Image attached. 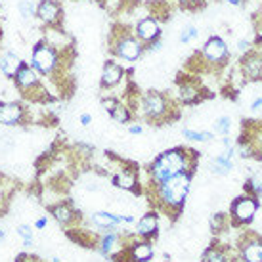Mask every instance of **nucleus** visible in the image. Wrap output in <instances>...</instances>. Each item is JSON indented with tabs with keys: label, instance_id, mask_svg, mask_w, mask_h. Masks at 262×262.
Here are the masks:
<instances>
[{
	"label": "nucleus",
	"instance_id": "1",
	"mask_svg": "<svg viewBox=\"0 0 262 262\" xmlns=\"http://www.w3.org/2000/svg\"><path fill=\"white\" fill-rule=\"evenodd\" d=\"M197 167V153L184 149V147H172L163 151L153 161L151 165V184L159 186L161 182L168 180L170 176L178 174V172H193Z\"/></svg>",
	"mask_w": 262,
	"mask_h": 262
},
{
	"label": "nucleus",
	"instance_id": "2",
	"mask_svg": "<svg viewBox=\"0 0 262 262\" xmlns=\"http://www.w3.org/2000/svg\"><path fill=\"white\" fill-rule=\"evenodd\" d=\"M191 174L193 172H178L165 182H161L159 186H153L155 188V201L163 211H182L186 197L189 193V186H191Z\"/></svg>",
	"mask_w": 262,
	"mask_h": 262
},
{
	"label": "nucleus",
	"instance_id": "3",
	"mask_svg": "<svg viewBox=\"0 0 262 262\" xmlns=\"http://www.w3.org/2000/svg\"><path fill=\"white\" fill-rule=\"evenodd\" d=\"M174 103L170 102V98L161 94L157 90H149L146 94L138 96L134 100V113L142 117H147L149 121H170L174 117H170V111H174Z\"/></svg>",
	"mask_w": 262,
	"mask_h": 262
},
{
	"label": "nucleus",
	"instance_id": "4",
	"mask_svg": "<svg viewBox=\"0 0 262 262\" xmlns=\"http://www.w3.org/2000/svg\"><path fill=\"white\" fill-rule=\"evenodd\" d=\"M59 50L54 48V44H50L48 40H42V42L35 44L33 48V54H31V63L29 66L37 71L38 75H44L48 77L52 75L59 66Z\"/></svg>",
	"mask_w": 262,
	"mask_h": 262
},
{
	"label": "nucleus",
	"instance_id": "5",
	"mask_svg": "<svg viewBox=\"0 0 262 262\" xmlns=\"http://www.w3.org/2000/svg\"><path fill=\"white\" fill-rule=\"evenodd\" d=\"M113 52L124 61H136V59L146 52V44L138 40L134 33L130 31H123V35L113 37Z\"/></svg>",
	"mask_w": 262,
	"mask_h": 262
},
{
	"label": "nucleus",
	"instance_id": "6",
	"mask_svg": "<svg viewBox=\"0 0 262 262\" xmlns=\"http://www.w3.org/2000/svg\"><path fill=\"white\" fill-rule=\"evenodd\" d=\"M258 211V201L253 195H241L232 203L230 216L235 224H251Z\"/></svg>",
	"mask_w": 262,
	"mask_h": 262
},
{
	"label": "nucleus",
	"instance_id": "7",
	"mask_svg": "<svg viewBox=\"0 0 262 262\" xmlns=\"http://www.w3.org/2000/svg\"><path fill=\"white\" fill-rule=\"evenodd\" d=\"M138 40H142L144 44L153 42L155 38H161V25L157 17H144L140 19L136 25H134V31H132Z\"/></svg>",
	"mask_w": 262,
	"mask_h": 262
},
{
	"label": "nucleus",
	"instance_id": "8",
	"mask_svg": "<svg viewBox=\"0 0 262 262\" xmlns=\"http://www.w3.org/2000/svg\"><path fill=\"white\" fill-rule=\"evenodd\" d=\"M63 15V8L59 0H40L37 4V17L46 25H56Z\"/></svg>",
	"mask_w": 262,
	"mask_h": 262
},
{
	"label": "nucleus",
	"instance_id": "9",
	"mask_svg": "<svg viewBox=\"0 0 262 262\" xmlns=\"http://www.w3.org/2000/svg\"><path fill=\"white\" fill-rule=\"evenodd\" d=\"M203 58L209 63H222L228 58V46L220 37H211L203 44Z\"/></svg>",
	"mask_w": 262,
	"mask_h": 262
},
{
	"label": "nucleus",
	"instance_id": "10",
	"mask_svg": "<svg viewBox=\"0 0 262 262\" xmlns=\"http://www.w3.org/2000/svg\"><path fill=\"white\" fill-rule=\"evenodd\" d=\"M23 105L15 102H4L0 103V124H6V126H14L19 124L23 121Z\"/></svg>",
	"mask_w": 262,
	"mask_h": 262
},
{
	"label": "nucleus",
	"instance_id": "11",
	"mask_svg": "<svg viewBox=\"0 0 262 262\" xmlns=\"http://www.w3.org/2000/svg\"><path fill=\"white\" fill-rule=\"evenodd\" d=\"M124 77V69L121 63H117L115 59H107L103 63L102 69V86L103 88H113L117 86Z\"/></svg>",
	"mask_w": 262,
	"mask_h": 262
},
{
	"label": "nucleus",
	"instance_id": "12",
	"mask_svg": "<svg viewBox=\"0 0 262 262\" xmlns=\"http://www.w3.org/2000/svg\"><path fill=\"white\" fill-rule=\"evenodd\" d=\"M239 256L243 262H262V239L251 235L239 247Z\"/></svg>",
	"mask_w": 262,
	"mask_h": 262
},
{
	"label": "nucleus",
	"instance_id": "13",
	"mask_svg": "<svg viewBox=\"0 0 262 262\" xmlns=\"http://www.w3.org/2000/svg\"><path fill=\"white\" fill-rule=\"evenodd\" d=\"M14 80L19 90H31V88H35L40 84V75H38L29 63H23V66L19 67V71L15 73Z\"/></svg>",
	"mask_w": 262,
	"mask_h": 262
},
{
	"label": "nucleus",
	"instance_id": "14",
	"mask_svg": "<svg viewBox=\"0 0 262 262\" xmlns=\"http://www.w3.org/2000/svg\"><path fill=\"white\" fill-rule=\"evenodd\" d=\"M25 61L12 50H4L0 54V73L4 75V77H8V79H14L15 73L19 71V67Z\"/></svg>",
	"mask_w": 262,
	"mask_h": 262
},
{
	"label": "nucleus",
	"instance_id": "15",
	"mask_svg": "<svg viewBox=\"0 0 262 262\" xmlns=\"http://www.w3.org/2000/svg\"><path fill=\"white\" fill-rule=\"evenodd\" d=\"M243 77L247 80H260L262 79V58L253 52H247V56L243 58L241 63Z\"/></svg>",
	"mask_w": 262,
	"mask_h": 262
},
{
	"label": "nucleus",
	"instance_id": "16",
	"mask_svg": "<svg viewBox=\"0 0 262 262\" xmlns=\"http://www.w3.org/2000/svg\"><path fill=\"white\" fill-rule=\"evenodd\" d=\"M113 184H115L117 188L126 189V191H136V186H138V172H136V168L123 167L113 176Z\"/></svg>",
	"mask_w": 262,
	"mask_h": 262
},
{
	"label": "nucleus",
	"instance_id": "17",
	"mask_svg": "<svg viewBox=\"0 0 262 262\" xmlns=\"http://www.w3.org/2000/svg\"><path fill=\"white\" fill-rule=\"evenodd\" d=\"M92 222H94L98 228H103V230H113L117 224H121V222H134L132 216H117V214H111V212H94L92 214Z\"/></svg>",
	"mask_w": 262,
	"mask_h": 262
},
{
	"label": "nucleus",
	"instance_id": "18",
	"mask_svg": "<svg viewBox=\"0 0 262 262\" xmlns=\"http://www.w3.org/2000/svg\"><path fill=\"white\" fill-rule=\"evenodd\" d=\"M178 96L184 103H197L203 98V90L191 80H178Z\"/></svg>",
	"mask_w": 262,
	"mask_h": 262
},
{
	"label": "nucleus",
	"instance_id": "19",
	"mask_svg": "<svg viewBox=\"0 0 262 262\" xmlns=\"http://www.w3.org/2000/svg\"><path fill=\"white\" fill-rule=\"evenodd\" d=\"M128 256L132 262H147L153 258V247L149 241H136L128 249Z\"/></svg>",
	"mask_w": 262,
	"mask_h": 262
},
{
	"label": "nucleus",
	"instance_id": "20",
	"mask_svg": "<svg viewBox=\"0 0 262 262\" xmlns=\"http://www.w3.org/2000/svg\"><path fill=\"white\" fill-rule=\"evenodd\" d=\"M157 228H159V219L155 212H147L142 219L138 220L136 224V233L142 235V237H151L157 233Z\"/></svg>",
	"mask_w": 262,
	"mask_h": 262
},
{
	"label": "nucleus",
	"instance_id": "21",
	"mask_svg": "<svg viewBox=\"0 0 262 262\" xmlns=\"http://www.w3.org/2000/svg\"><path fill=\"white\" fill-rule=\"evenodd\" d=\"M121 237L117 235V233L110 232V233H105L102 237V241H100V251H102V255L105 256H111V255H119L121 253Z\"/></svg>",
	"mask_w": 262,
	"mask_h": 262
},
{
	"label": "nucleus",
	"instance_id": "22",
	"mask_svg": "<svg viewBox=\"0 0 262 262\" xmlns=\"http://www.w3.org/2000/svg\"><path fill=\"white\" fill-rule=\"evenodd\" d=\"M203 262H235V258L228 253V249L220 247V245H212L205 251Z\"/></svg>",
	"mask_w": 262,
	"mask_h": 262
},
{
	"label": "nucleus",
	"instance_id": "23",
	"mask_svg": "<svg viewBox=\"0 0 262 262\" xmlns=\"http://www.w3.org/2000/svg\"><path fill=\"white\" fill-rule=\"evenodd\" d=\"M52 214H54V219L58 220L59 224H69V222L75 219L73 209H71L69 205H66V203L56 205V207L52 209Z\"/></svg>",
	"mask_w": 262,
	"mask_h": 262
},
{
	"label": "nucleus",
	"instance_id": "24",
	"mask_svg": "<svg viewBox=\"0 0 262 262\" xmlns=\"http://www.w3.org/2000/svg\"><path fill=\"white\" fill-rule=\"evenodd\" d=\"M111 119L115 121V123H121V124H126V123H130V119H132V111L130 107L126 105V103L123 102H119L117 103V107L110 113Z\"/></svg>",
	"mask_w": 262,
	"mask_h": 262
},
{
	"label": "nucleus",
	"instance_id": "25",
	"mask_svg": "<svg viewBox=\"0 0 262 262\" xmlns=\"http://www.w3.org/2000/svg\"><path fill=\"white\" fill-rule=\"evenodd\" d=\"M232 168H233L232 159H228L224 155H219V157L212 159V172H214V174L226 176V174H230Z\"/></svg>",
	"mask_w": 262,
	"mask_h": 262
},
{
	"label": "nucleus",
	"instance_id": "26",
	"mask_svg": "<svg viewBox=\"0 0 262 262\" xmlns=\"http://www.w3.org/2000/svg\"><path fill=\"white\" fill-rule=\"evenodd\" d=\"M17 10H19L23 19H33L37 15V6H35L33 0H19L17 2Z\"/></svg>",
	"mask_w": 262,
	"mask_h": 262
},
{
	"label": "nucleus",
	"instance_id": "27",
	"mask_svg": "<svg viewBox=\"0 0 262 262\" xmlns=\"http://www.w3.org/2000/svg\"><path fill=\"white\" fill-rule=\"evenodd\" d=\"M184 134V138H188V140H193V142H209V140L214 138V134L212 132H197V130H191V128H184L182 130Z\"/></svg>",
	"mask_w": 262,
	"mask_h": 262
},
{
	"label": "nucleus",
	"instance_id": "28",
	"mask_svg": "<svg viewBox=\"0 0 262 262\" xmlns=\"http://www.w3.org/2000/svg\"><path fill=\"white\" fill-rule=\"evenodd\" d=\"M226 224H228V216H226L224 212H216V214H212V216H211V230H212V233L224 232Z\"/></svg>",
	"mask_w": 262,
	"mask_h": 262
},
{
	"label": "nucleus",
	"instance_id": "29",
	"mask_svg": "<svg viewBox=\"0 0 262 262\" xmlns=\"http://www.w3.org/2000/svg\"><path fill=\"white\" fill-rule=\"evenodd\" d=\"M232 130V119L230 117H219L214 121V132H219L222 136H228Z\"/></svg>",
	"mask_w": 262,
	"mask_h": 262
},
{
	"label": "nucleus",
	"instance_id": "30",
	"mask_svg": "<svg viewBox=\"0 0 262 262\" xmlns=\"http://www.w3.org/2000/svg\"><path fill=\"white\" fill-rule=\"evenodd\" d=\"M197 37H199V29H197L195 25H186L182 29V33H180V42L188 44L191 40H195Z\"/></svg>",
	"mask_w": 262,
	"mask_h": 262
},
{
	"label": "nucleus",
	"instance_id": "31",
	"mask_svg": "<svg viewBox=\"0 0 262 262\" xmlns=\"http://www.w3.org/2000/svg\"><path fill=\"white\" fill-rule=\"evenodd\" d=\"M247 195H253V197H258V195H262V182H258V180H255V178H251L247 182Z\"/></svg>",
	"mask_w": 262,
	"mask_h": 262
},
{
	"label": "nucleus",
	"instance_id": "32",
	"mask_svg": "<svg viewBox=\"0 0 262 262\" xmlns=\"http://www.w3.org/2000/svg\"><path fill=\"white\" fill-rule=\"evenodd\" d=\"M117 103H119V100H117V98H103V100H102L103 110L110 111V113L117 107Z\"/></svg>",
	"mask_w": 262,
	"mask_h": 262
},
{
	"label": "nucleus",
	"instance_id": "33",
	"mask_svg": "<svg viewBox=\"0 0 262 262\" xmlns=\"http://www.w3.org/2000/svg\"><path fill=\"white\" fill-rule=\"evenodd\" d=\"M17 233L21 235L23 239H33V230H31V226L21 224L19 228H17Z\"/></svg>",
	"mask_w": 262,
	"mask_h": 262
},
{
	"label": "nucleus",
	"instance_id": "34",
	"mask_svg": "<svg viewBox=\"0 0 262 262\" xmlns=\"http://www.w3.org/2000/svg\"><path fill=\"white\" fill-rule=\"evenodd\" d=\"M161 46H163V42H161V38H155L153 42L146 44V52H159Z\"/></svg>",
	"mask_w": 262,
	"mask_h": 262
},
{
	"label": "nucleus",
	"instance_id": "35",
	"mask_svg": "<svg viewBox=\"0 0 262 262\" xmlns=\"http://www.w3.org/2000/svg\"><path fill=\"white\" fill-rule=\"evenodd\" d=\"M237 50L247 54V52H251V44H249L247 40H239V42H237Z\"/></svg>",
	"mask_w": 262,
	"mask_h": 262
},
{
	"label": "nucleus",
	"instance_id": "36",
	"mask_svg": "<svg viewBox=\"0 0 262 262\" xmlns=\"http://www.w3.org/2000/svg\"><path fill=\"white\" fill-rule=\"evenodd\" d=\"M90 123H92V117L88 115V113H82V115H80V124H82V126H88Z\"/></svg>",
	"mask_w": 262,
	"mask_h": 262
},
{
	"label": "nucleus",
	"instance_id": "37",
	"mask_svg": "<svg viewBox=\"0 0 262 262\" xmlns=\"http://www.w3.org/2000/svg\"><path fill=\"white\" fill-rule=\"evenodd\" d=\"M128 132H130V134H142L144 128H142V124H132L130 128H128Z\"/></svg>",
	"mask_w": 262,
	"mask_h": 262
},
{
	"label": "nucleus",
	"instance_id": "38",
	"mask_svg": "<svg viewBox=\"0 0 262 262\" xmlns=\"http://www.w3.org/2000/svg\"><path fill=\"white\" fill-rule=\"evenodd\" d=\"M251 110H253V111H262V98H258V100H255V102H253Z\"/></svg>",
	"mask_w": 262,
	"mask_h": 262
},
{
	"label": "nucleus",
	"instance_id": "39",
	"mask_svg": "<svg viewBox=\"0 0 262 262\" xmlns=\"http://www.w3.org/2000/svg\"><path fill=\"white\" fill-rule=\"evenodd\" d=\"M46 224H48V220H46V219H38L37 222H35V226H37L38 230H40V228H44Z\"/></svg>",
	"mask_w": 262,
	"mask_h": 262
},
{
	"label": "nucleus",
	"instance_id": "40",
	"mask_svg": "<svg viewBox=\"0 0 262 262\" xmlns=\"http://www.w3.org/2000/svg\"><path fill=\"white\" fill-rule=\"evenodd\" d=\"M226 2H228V4H233V6H241L245 0H226Z\"/></svg>",
	"mask_w": 262,
	"mask_h": 262
},
{
	"label": "nucleus",
	"instance_id": "41",
	"mask_svg": "<svg viewBox=\"0 0 262 262\" xmlns=\"http://www.w3.org/2000/svg\"><path fill=\"white\" fill-rule=\"evenodd\" d=\"M4 237H6V232H4V228H2V226H0V241L4 239Z\"/></svg>",
	"mask_w": 262,
	"mask_h": 262
},
{
	"label": "nucleus",
	"instance_id": "42",
	"mask_svg": "<svg viewBox=\"0 0 262 262\" xmlns=\"http://www.w3.org/2000/svg\"><path fill=\"white\" fill-rule=\"evenodd\" d=\"M191 2H195L197 4V2H201V0H182V4H191Z\"/></svg>",
	"mask_w": 262,
	"mask_h": 262
},
{
	"label": "nucleus",
	"instance_id": "43",
	"mask_svg": "<svg viewBox=\"0 0 262 262\" xmlns=\"http://www.w3.org/2000/svg\"><path fill=\"white\" fill-rule=\"evenodd\" d=\"M54 262H59V258H54Z\"/></svg>",
	"mask_w": 262,
	"mask_h": 262
},
{
	"label": "nucleus",
	"instance_id": "44",
	"mask_svg": "<svg viewBox=\"0 0 262 262\" xmlns=\"http://www.w3.org/2000/svg\"><path fill=\"white\" fill-rule=\"evenodd\" d=\"M38 2H40V0H38Z\"/></svg>",
	"mask_w": 262,
	"mask_h": 262
}]
</instances>
